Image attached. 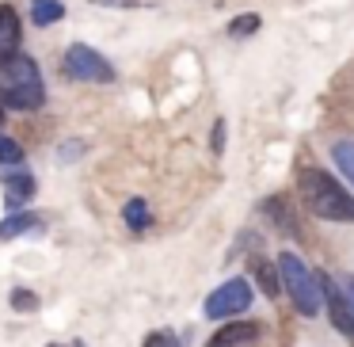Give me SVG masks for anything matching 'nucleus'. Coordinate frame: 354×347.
<instances>
[{
	"label": "nucleus",
	"instance_id": "nucleus-1",
	"mask_svg": "<svg viewBox=\"0 0 354 347\" xmlns=\"http://www.w3.org/2000/svg\"><path fill=\"white\" fill-rule=\"evenodd\" d=\"M297 191H301V202L313 217L320 222H343V225H354V195L339 184L335 176H328L324 168H305L297 176Z\"/></svg>",
	"mask_w": 354,
	"mask_h": 347
},
{
	"label": "nucleus",
	"instance_id": "nucleus-2",
	"mask_svg": "<svg viewBox=\"0 0 354 347\" xmlns=\"http://www.w3.org/2000/svg\"><path fill=\"white\" fill-rule=\"evenodd\" d=\"M46 103V84L35 65V57L16 54L12 62L0 65V107L12 111H39Z\"/></svg>",
	"mask_w": 354,
	"mask_h": 347
},
{
	"label": "nucleus",
	"instance_id": "nucleus-3",
	"mask_svg": "<svg viewBox=\"0 0 354 347\" xmlns=\"http://www.w3.org/2000/svg\"><path fill=\"white\" fill-rule=\"evenodd\" d=\"M278 275H282V286H286V294H290V301L297 305L301 317H316V313L324 309L320 275H316V271H308L293 252H282V256H278Z\"/></svg>",
	"mask_w": 354,
	"mask_h": 347
},
{
	"label": "nucleus",
	"instance_id": "nucleus-4",
	"mask_svg": "<svg viewBox=\"0 0 354 347\" xmlns=\"http://www.w3.org/2000/svg\"><path fill=\"white\" fill-rule=\"evenodd\" d=\"M65 73L73 80H84V84H111L115 80V65L100 54V50L84 46V42H73L65 50Z\"/></svg>",
	"mask_w": 354,
	"mask_h": 347
},
{
	"label": "nucleus",
	"instance_id": "nucleus-5",
	"mask_svg": "<svg viewBox=\"0 0 354 347\" xmlns=\"http://www.w3.org/2000/svg\"><path fill=\"white\" fill-rule=\"evenodd\" d=\"M248 305H252V283L248 278H229L206 298V317L209 321H229V317H240Z\"/></svg>",
	"mask_w": 354,
	"mask_h": 347
},
{
	"label": "nucleus",
	"instance_id": "nucleus-6",
	"mask_svg": "<svg viewBox=\"0 0 354 347\" xmlns=\"http://www.w3.org/2000/svg\"><path fill=\"white\" fill-rule=\"evenodd\" d=\"M316 275H320L324 305H328V313H331V324H335V332H343V336L354 344V305H351V298H346V290H339V286L331 283L324 271H316Z\"/></svg>",
	"mask_w": 354,
	"mask_h": 347
},
{
	"label": "nucleus",
	"instance_id": "nucleus-7",
	"mask_svg": "<svg viewBox=\"0 0 354 347\" xmlns=\"http://www.w3.org/2000/svg\"><path fill=\"white\" fill-rule=\"evenodd\" d=\"M255 339H259V324L255 321H232L221 332H214L206 339V347H252Z\"/></svg>",
	"mask_w": 354,
	"mask_h": 347
},
{
	"label": "nucleus",
	"instance_id": "nucleus-8",
	"mask_svg": "<svg viewBox=\"0 0 354 347\" xmlns=\"http://www.w3.org/2000/svg\"><path fill=\"white\" fill-rule=\"evenodd\" d=\"M19 35H24V27H19L16 8L12 4H0V65L19 54Z\"/></svg>",
	"mask_w": 354,
	"mask_h": 347
},
{
	"label": "nucleus",
	"instance_id": "nucleus-9",
	"mask_svg": "<svg viewBox=\"0 0 354 347\" xmlns=\"http://www.w3.org/2000/svg\"><path fill=\"white\" fill-rule=\"evenodd\" d=\"M42 229V217L35 210H12L8 217H0V240H16L24 233H39Z\"/></svg>",
	"mask_w": 354,
	"mask_h": 347
},
{
	"label": "nucleus",
	"instance_id": "nucleus-10",
	"mask_svg": "<svg viewBox=\"0 0 354 347\" xmlns=\"http://www.w3.org/2000/svg\"><path fill=\"white\" fill-rule=\"evenodd\" d=\"M35 191H39V184H35L31 172H16V176H8V195H4L8 214H12V210H19V206H27V202L35 199Z\"/></svg>",
	"mask_w": 354,
	"mask_h": 347
},
{
	"label": "nucleus",
	"instance_id": "nucleus-11",
	"mask_svg": "<svg viewBox=\"0 0 354 347\" xmlns=\"http://www.w3.org/2000/svg\"><path fill=\"white\" fill-rule=\"evenodd\" d=\"M263 214H270V225H274V229H282L286 237H301V225L293 222L290 199H282V195H274V199H267V202H263Z\"/></svg>",
	"mask_w": 354,
	"mask_h": 347
},
{
	"label": "nucleus",
	"instance_id": "nucleus-12",
	"mask_svg": "<svg viewBox=\"0 0 354 347\" xmlns=\"http://www.w3.org/2000/svg\"><path fill=\"white\" fill-rule=\"evenodd\" d=\"M57 19H65L62 0H31V24L35 27H54Z\"/></svg>",
	"mask_w": 354,
	"mask_h": 347
},
{
	"label": "nucleus",
	"instance_id": "nucleus-13",
	"mask_svg": "<svg viewBox=\"0 0 354 347\" xmlns=\"http://www.w3.org/2000/svg\"><path fill=\"white\" fill-rule=\"evenodd\" d=\"M122 222H126V229H133V233L149 229V225H153V210H149V202L145 199H130L122 206Z\"/></svg>",
	"mask_w": 354,
	"mask_h": 347
},
{
	"label": "nucleus",
	"instance_id": "nucleus-14",
	"mask_svg": "<svg viewBox=\"0 0 354 347\" xmlns=\"http://www.w3.org/2000/svg\"><path fill=\"white\" fill-rule=\"evenodd\" d=\"M252 271H255V278H259V290L267 294V298H278L282 294V283H278V263H267V260H255L252 263Z\"/></svg>",
	"mask_w": 354,
	"mask_h": 347
},
{
	"label": "nucleus",
	"instance_id": "nucleus-15",
	"mask_svg": "<svg viewBox=\"0 0 354 347\" xmlns=\"http://www.w3.org/2000/svg\"><path fill=\"white\" fill-rule=\"evenodd\" d=\"M331 157H335L343 179L354 187V141H335V145H331Z\"/></svg>",
	"mask_w": 354,
	"mask_h": 347
},
{
	"label": "nucleus",
	"instance_id": "nucleus-16",
	"mask_svg": "<svg viewBox=\"0 0 354 347\" xmlns=\"http://www.w3.org/2000/svg\"><path fill=\"white\" fill-rule=\"evenodd\" d=\"M8 305L16 309V313H35L42 301H39V294H35V290H27V286H16V290L8 294Z\"/></svg>",
	"mask_w": 354,
	"mask_h": 347
},
{
	"label": "nucleus",
	"instance_id": "nucleus-17",
	"mask_svg": "<svg viewBox=\"0 0 354 347\" xmlns=\"http://www.w3.org/2000/svg\"><path fill=\"white\" fill-rule=\"evenodd\" d=\"M259 27H263V19L255 16V12H244V16H236L229 24V35H232V39H248V35H255Z\"/></svg>",
	"mask_w": 354,
	"mask_h": 347
},
{
	"label": "nucleus",
	"instance_id": "nucleus-18",
	"mask_svg": "<svg viewBox=\"0 0 354 347\" xmlns=\"http://www.w3.org/2000/svg\"><path fill=\"white\" fill-rule=\"evenodd\" d=\"M0 164H12V168H19V164H24V145H19V141H12L8 134H0Z\"/></svg>",
	"mask_w": 354,
	"mask_h": 347
},
{
	"label": "nucleus",
	"instance_id": "nucleus-19",
	"mask_svg": "<svg viewBox=\"0 0 354 347\" xmlns=\"http://www.w3.org/2000/svg\"><path fill=\"white\" fill-rule=\"evenodd\" d=\"M145 347H183V344L176 339V332L160 328V332H149V336H145Z\"/></svg>",
	"mask_w": 354,
	"mask_h": 347
},
{
	"label": "nucleus",
	"instance_id": "nucleus-20",
	"mask_svg": "<svg viewBox=\"0 0 354 347\" xmlns=\"http://www.w3.org/2000/svg\"><path fill=\"white\" fill-rule=\"evenodd\" d=\"M209 149H214L217 157L225 153V118H217V123H214V134H209Z\"/></svg>",
	"mask_w": 354,
	"mask_h": 347
},
{
	"label": "nucleus",
	"instance_id": "nucleus-21",
	"mask_svg": "<svg viewBox=\"0 0 354 347\" xmlns=\"http://www.w3.org/2000/svg\"><path fill=\"white\" fill-rule=\"evenodd\" d=\"M80 149H84V141H69V145H62V149H57V153H62V161L69 164V161H77V157H73V153H80Z\"/></svg>",
	"mask_w": 354,
	"mask_h": 347
},
{
	"label": "nucleus",
	"instance_id": "nucleus-22",
	"mask_svg": "<svg viewBox=\"0 0 354 347\" xmlns=\"http://www.w3.org/2000/svg\"><path fill=\"white\" fill-rule=\"evenodd\" d=\"M343 290H346V298H351V305H354V275L343 278Z\"/></svg>",
	"mask_w": 354,
	"mask_h": 347
},
{
	"label": "nucleus",
	"instance_id": "nucleus-23",
	"mask_svg": "<svg viewBox=\"0 0 354 347\" xmlns=\"http://www.w3.org/2000/svg\"><path fill=\"white\" fill-rule=\"evenodd\" d=\"M0 126H4V111H0Z\"/></svg>",
	"mask_w": 354,
	"mask_h": 347
},
{
	"label": "nucleus",
	"instance_id": "nucleus-24",
	"mask_svg": "<svg viewBox=\"0 0 354 347\" xmlns=\"http://www.w3.org/2000/svg\"><path fill=\"white\" fill-rule=\"evenodd\" d=\"M46 347H62V344H46Z\"/></svg>",
	"mask_w": 354,
	"mask_h": 347
}]
</instances>
